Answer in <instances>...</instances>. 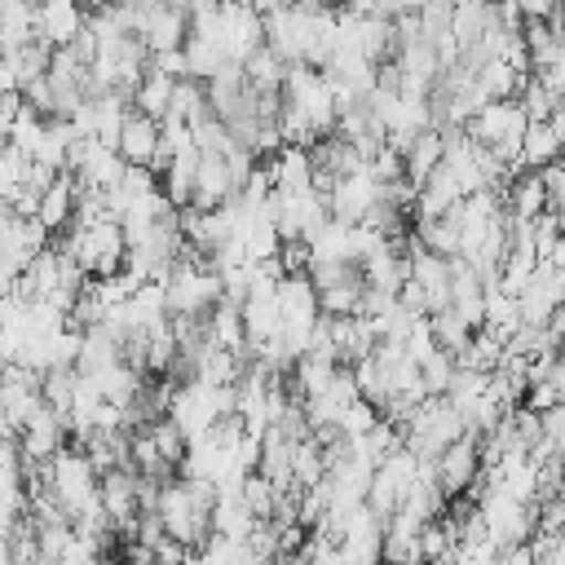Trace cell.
<instances>
[{"mask_svg": "<svg viewBox=\"0 0 565 565\" xmlns=\"http://www.w3.org/2000/svg\"><path fill=\"white\" fill-rule=\"evenodd\" d=\"M88 22V9L79 0H40L35 4V35L57 44H71L79 35V26Z\"/></svg>", "mask_w": 565, "mask_h": 565, "instance_id": "cell-12", "label": "cell"}, {"mask_svg": "<svg viewBox=\"0 0 565 565\" xmlns=\"http://www.w3.org/2000/svg\"><path fill=\"white\" fill-rule=\"evenodd\" d=\"M159 132H163V124L154 119V115H146V110H128L124 115V128H119V141H115V150L124 154V163H146L150 168V159H154V150H159Z\"/></svg>", "mask_w": 565, "mask_h": 565, "instance_id": "cell-13", "label": "cell"}, {"mask_svg": "<svg viewBox=\"0 0 565 565\" xmlns=\"http://www.w3.org/2000/svg\"><path fill=\"white\" fill-rule=\"evenodd\" d=\"M565 154V115H547V119H530L525 124V141H521V168H547Z\"/></svg>", "mask_w": 565, "mask_h": 565, "instance_id": "cell-11", "label": "cell"}, {"mask_svg": "<svg viewBox=\"0 0 565 565\" xmlns=\"http://www.w3.org/2000/svg\"><path fill=\"white\" fill-rule=\"evenodd\" d=\"M190 35V9L181 0H150L146 4V22H141V40L150 53L159 49H181Z\"/></svg>", "mask_w": 565, "mask_h": 565, "instance_id": "cell-9", "label": "cell"}, {"mask_svg": "<svg viewBox=\"0 0 565 565\" xmlns=\"http://www.w3.org/2000/svg\"><path fill=\"white\" fill-rule=\"evenodd\" d=\"M415 481H419V455L402 441L397 450H388V455L375 463V477H371V490H366L371 512H375L380 521H388V516L397 512L402 494H406Z\"/></svg>", "mask_w": 565, "mask_h": 565, "instance_id": "cell-6", "label": "cell"}, {"mask_svg": "<svg viewBox=\"0 0 565 565\" xmlns=\"http://www.w3.org/2000/svg\"><path fill=\"white\" fill-rule=\"evenodd\" d=\"M543 437H547V446L565 459V402H556V406L543 411Z\"/></svg>", "mask_w": 565, "mask_h": 565, "instance_id": "cell-34", "label": "cell"}, {"mask_svg": "<svg viewBox=\"0 0 565 565\" xmlns=\"http://www.w3.org/2000/svg\"><path fill=\"white\" fill-rule=\"evenodd\" d=\"M194 172H199V141L181 146V150L172 154V163L159 172V185H163V194H168L177 207L190 203V194H194Z\"/></svg>", "mask_w": 565, "mask_h": 565, "instance_id": "cell-18", "label": "cell"}, {"mask_svg": "<svg viewBox=\"0 0 565 565\" xmlns=\"http://www.w3.org/2000/svg\"><path fill=\"white\" fill-rule=\"evenodd\" d=\"M384 561H424V552H419V534H411V530H388L384 525V552H380Z\"/></svg>", "mask_w": 565, "mask_h": 565, "instance_id": "cell-33", "label": "cell"}, {"mask_svg": "<svg viewBox=\"0 0 565 565\" xmlns=\"http://www.w3.org/2000/svg\"><path fill=\"white\" fill-rule=\"evenodd\" d=\"M362 291H366V278H344V282H331V287H318V309L340 318V313H362Z\"/></svg>", "mask_w": 565, "mask_h": 565, "instance_id": "cell-25", "label": "cell"}, {"mask_svg": "<svg viewBox=\"0 0 565 565\" xmlns=\"http://www.w3.org/2000/svg\"><path fill=\"white\" fill-rule=\"evenodd\" d=\"M172 93H177V75H168L159 66H146L141 84L132 88V106L146 110V115H154V119H163L172 110Z\"/></svg>", "mask_w": 565, "mask_h": 565, "instance_id": "cell-19", "label": "cell"}, {"mask_svg": "<svg viewBox=\"0 0 565 565\" xmlns=\"http://www.w3.org/2000/svg\"><path fill=\"white\" fill-rule=\"evenodd\" d=\"M375 199H380V181L371 177V168L344 172V177H335V185L327 190V207H331V216H335V221H344V225L362 221V216H366V207H371Z\"/></svg>", "mask_w": 565, "mask_h": 565, "instance_id": "cell-8", "label": "cell"}, {"mask_svg": "<svg viewBox=\"0 0 565 565\" xmlns=\"http://www.w3.org/2000/svg\"><path fill=\"white\" fill-rule=\"evenodd\" d=\"M159 521H163V530L172 534V539H181L194 556H199V547H203V539L212 534V512H203L199 503H194V494L185 490V481H181V472L177 477H168L163 486H159Z\"/></svg>", "mask_w": 565, "mask_h": 565, "instance_id": "cell-5", "label": "cell"}, {"mask_svg": "<svg viewBox=\"0 0 565 565\" xmlns=\"http://www.w3.org/2000/svg\"><path fill=\"white\" fill-rule=\"evenodd\" d=\"M75 199H79V177L71 172V168H62L57 177H53V185L40 194V225L49 230V234H66V225H71V216H75Z\"/></svg>", "mask_w": 565, "mask_h": 565, "instance_id": "cell-14", "label": "cell"}, {"mask_svg": "<svg viewBox=\"0 0 565 565\" xmlns=\"http://www.w3.org/2000/svg\"><path fill=\"white\" fill-rule=\"evenodd\" d=\"M243 75H247V84L252 88H260V93H282V79H287V62L269 49V44H260L247 62H243Z\"/></svg>", "mask_w": 565, "mask_h": 565, "instance_id": "cell-24", "label": "cell"}, {"mask_svg": "<svg viewBox=\"0 0 565 565\" xmlns=\"http://www.w3.org/2000/svg\"><path fill=\"white\" fill-rule=\"evenodd\" d=\"M503 207H508L512 221H530V216H539V212L547 207V181H543V172H539V168H521V172H512L508 185H503Z\"/></svg>", "mask_w": 565, "mask_h": 565, "instance_id": "cell-16", "label": "cell"}, {"mask_svg": "<svg viewBox=\"0 0 565 565\" xmlns=\"http://www.w3.org/2000/svg\"><path fill=\"white\" fill-rule=\"evenodd\" d=\"M455 371H459V358H455L450 349H441V344H433V349L419 358V375H424V388H428V393H446L450 380H455Z\"/></svg>", "mask_w": 565, "mask_h": 565, "instance_id": "cell-26", "label": "cell"}, {"mask_svg": "<svg viewBox=\"0 0 565 565\" xmlns=\"http://www.w3.org/2000/svg\"><path fill=\"white\" fill-rule=\"evenodd\" d=\"M525 124H530V115H525V106H521L516 97H490V102H481V106L463 119V132H468L472 141L490 146L512 172H521Z\"/></svg>", "mask_w": 565, "mask_h": 565, "instance_id": "cell-1", "label": "cell"}, {"mask_svg": "<svg viewBox=\"0 0 565 565\" xmlns=\"http://www.w3.org/2000/svg\"><path fill=\"white\" fill-rule=\"evenodd\" d=\"M243 499H247V508L256 512V521H269V516H274V503H278V486H274L260 468H252L247 481H243Z\"/></svg>", "mask_w": 565, "mask_h": 565, "instance_id": "cell-30", "label": "cell"}, {"mask_svg": "<svg viewBox=\"0 0 565 565\" xmlns=\"http://www.w3.org/2000/svg\"><path fill=\"white\" fill-rule=\"evenodd\" d=\"M428 322H433V340H437L441 349H450L455 358H459V349H463V344L472 340V331H477V327H468L450 305L437 309V313H428Z\"/></svg>", "mask_w": 565, "mask_h": 565, "instance_id": "cell-27", "label": "cell"}, {"mask_svg": "<svg viewBox=\"0 0 565 565\" xmlns=\"http://www.w3.org/2000/svg\"><path fill=\"white\" fill-rule=\"evenodd\" d=\"M331 340H335V362H349L353 366L358 358H366L375 349L380 335H375L371 313H340V318H331Z\"/></svg>", "mask_w": 565, "mask_h": 565, "instance_id": "cell-17", "label": "cell"}, {"mask_svg": "<svg viewBox=\"0 0 565 565\" xmlns=\"http://www.w3.org/2000/svg\"><path fill=\"white\" fill-rule=\"evenodd\" d=\"M203 327H207V340L221 344V349H234L252 362V344H247V322H243V305L238 300H216L207 313H203Z\"/></svg>", "mask_w": 565, "mask_h": 565, "instance_id": "cell-15", "label": "cell"}, {"mask_svg": "<svg viewBox=\"0 0 565 565\" xmlns=\"http://www.w3.org/2000/svg\"><path fill=\"white\" fill-rule=\"evenodd\" d=\"M71 441V428H66V415H57L49 402L18 428V446H22V459H49L53 450H62Z\"/></svg>", "mask_w": 565, "mask_h": 565, "instance_id": "cell-10", "label": "cell"}, {"mask_svg": "<svg viewBox=\"0 0 565 565\" xmlns=\"http://www.w3.org/2000/svg\"><path fill=\"white\" fill-rule=\"evenodd\" d=\"M150 66H159V71H168V75H190V57H185V44L181 49H159V53H150Z\"/></svg>", "mask_w": 565, "mask_h": 565, "instance_id": "cell-35", "label": "cell"}, {"mask_svg": "<svg viewBox=\"0 0 565 565\" xmlns=\"http://www.w3.org/2000/svg\"><path fill=\"white\" fill-rule=\"evenodd\" d=\"M57 247H66V252L79 260V269H84V274H97V278L119 274L124 260H128V234H124V225L110 221V216H106V221H93V225H71Z\"/></svg>", "mask_w": 565, "mask_h": 565, "instance_id": "cell-3", "label": "cell"}, {"mask_svg": "<svg viewBox=\"0 0 565 565\" xmlns=\"http://www.w3.org/2000/svg\"><path fill=\"white\" fill-rule=\"evenodd\" d=\"M468 433V424H463V415L455 411V402L446 397V393H428L411 415H406V424H402V441L419 455V459H437L450 441H459Z\"/></svg>", "mask_w": 565, "mask_h": 565, "instance_id": "cell-2", "label": "cell"}, {"mask_svg": "<svg viewBox=\"0 0 565 565\" xmlns=\"http://www.w3.org/2000/svg\"><path fill=\"white\" fill-rule=\"evenodd\" d=\"M543 260H552V265H561V269H565V230H561V238L547 247V256H543Z\"/></svg>", "mask_w": 565, "mask_h": 565, "instance_id": "cell-36", "label": "cell"}, {"mask_svg": "<svg viewBox=\"0 0 565 565\" xmlns=\"http://www.w3.org/2000/svg\"><path fill=\"white\" fill-rule=\"evenodd\" d=\"M353 380H358V393H362L366 402H375V406L388 402V375H384V366L375 362V353H366V358L353 362Z\"/></svg>", "mask_w": 565, "mask_h": 565, "instance_id": "cell-29", "label": "cell"}, {"mask_svg": "<svg viewBox=\"0 0 565 565\" xmlns=\"http://www.w3.org/2000/svg\"><path fill=\"white\" fill-rule=\"evenodd\" d=\"M97 481H102V472L93 468V459H88L84 446L66 441L62 450L49 455V490H53V499L71 512V521H75L88 503H97Z\"/></svg>", "mask_w": 565, "mask_h": 565, "instance_id": "cell-4", "label": "cell"}, {"mask_svg": "<svg viewBox=\"0 0 565 565\" xmlns=\"http://www.w3.org/2000/svg\"><path fill=\"white\" fill-rule=\"evenodd\" d=\"M252 525H256V512L247 508L243 486H238V490H221V494H216V508H212V530L234 534V539H247Z\"/></svg>", "mask_w": 565, "mask_h": 565, "instance_id": "cell-21", "label": "cell"}, {"mask_svg": "<svg viewBox=\"0 0 565 565\" xmlns=\"http://www.w3.org/2000/svg\"><path fill=\"white\" fill-rule=\"evenodd\" d=\"M415 238H419L424 247L441 252V256H459V243H463V234H459V212L450 207V212H441V216H433V221H415Z\"/></svg>", "mask_w": 565, "mask_h": 565, "instance_id": "cell-23", "label": "cell"}, {"mask_svg": "<svg viewBox=\"0 0 565 565\" xmlns=\"http://www.w3.org/2000/svg\"><path fill=\"white\" fill-rule=\"evenodd\" d=\"M150 428V437H154V446H159V455L181 472V459H185V446H190V437L181 433V424L172 419V415H159V419H150L146 424Z\"/></svg>", "mask_w": 565, "mask_h": 565, "instance_id": "cell-28", "label": "cell"}, {"mask_svg": "<svg viewBox=\"0 0 565 565\" xmlns=\"http://www.w3.org/2000/svg\"><path fill=\"white\" fill-rule=\"evenodd\" d=\"M291 477H296V486H318L327 477V450H322L318 433H305L291 441Z\"/></svg>", "mask_w": 565, "mask_h": 565, "instance_id": "cell-22", "label": "cell"}, {"mask_svg": "<svg viewBox=\"0 0 565 565\" xmlns=\"http://www.w3.org/2000/svg\"><path fill=\"white\" fill-rule=\"evenodd\" d=\"M441 159H446V137H441V128L433 124V128H424V132L411 137V146H406V177H411V181H424Z\"/></svg>", "mask_w": 565, "mask_h": 565, "instance_id": "cell-20", "label": "cell"}, {"mask_svg": "<svg viewBox=\"0 0 565 565\" xmlns=\"http://www.w3.org/2000/svg\"><path fill=\"white\" fill-rule=\"evenodd\" d=\"M437 486L446 490V499H459V494H472V486L481 481L486 472V459H481V437L477 433H463L459 441H450L437 459Z\"/></svg>", "mask_w": 565, "mask_h": 565, "instance_id": "cell-7", "label": "cell"}, {"mask_svg": "<svg viewBox=\"0 0 565 565\" xmlns=\"http://www.w3.org/2000/svg\"><path fill=\"white\" fill-rule=\"evenodd\" d=\"M375 419H380V406H375V402H366V397H353V402L340 411L335 428H340L344 437H358V433H366Z\"/></svg>", "mask_w": 565, "mask_h": 565, "instance_id": "cell-32", "label": "cell"}, {"mask_svg": "<svg viewBox=\"0 0 565 565\" xmlns=\"http://www.w3.org/2000/svg\"><path fill=\"white\" fill-rule=\"evenodd\" d=\"M516 102L525 106V115H530V119H547V115L556 110V93H552V88H547V84H543L534 71L525 75V84H521Z\"/></svg>", "mask_w": 565, "mask_h": 565, "instance_id": "cell-31", "label": "cell"}, {"mask_svg": "<svg viewBox=\"0 0 565 565\" xmlns=\"http://www.w3.org/2000/svg\"><path fill=\"white\" fill-rule=\"evenodd\" d=\"M556 115H565V88L556 93Z\"/></svg>", "mask_w": 565, "mask_h": 565, "instance_id": "cell-37", "label": "cell"}]
</instances>
